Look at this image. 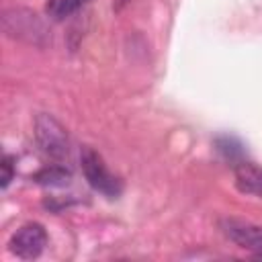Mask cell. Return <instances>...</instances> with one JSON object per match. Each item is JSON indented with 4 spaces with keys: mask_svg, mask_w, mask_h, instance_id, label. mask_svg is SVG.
<instances>
[{
    "mask_svg": "<svg viewBox=\"0 0 262 262\" xmlns=\"http://www.w3.org/2000/svg\"><path fill=\"white\" fill-rule=\"evenodd\" d=\"M235 186L244 194L262 196V166L239 160L235 164Z\"/></svg>",
    "mask_w": 262,
    "mask_h": 262,
    "instance_id": "5b68a950",
    "label": "cell"
},
{
    "mask_svg": "<svg viewBox=\"0 0 262 262\" xmlns=\"http://www.w3.org/2000/svg\"><path fill=\"white\" fill-rule=\"evenodd\" d=\"M47 244V231L41 223H27L10 237V252L23 260L37 258Z\"/></svg>",
    "mask_w": 262,
    "mask_h": 262,
    "instance_id": "3957f363",
    "label": "cell"
},
{
    "mask_svg": "<svg viewBox=\"0 0 262 262\" xmlns=\"http://www.w3.org/2000/svg\"><path fill=\"white\" fill-rule=\"evenodd\" d=\"M70 178H72V174L63 166H49V168L39 170L33 176V180L43 186H66L70 182Z\"/></svg>",
    "mask_w": 262,
    "mask_h": 262,
    "instance_id": "8992f818",
    "label": "cell"
},
{
    "mask_svg": "<svg viewBox=\"0 0 262 262\" xmlns=\"http://www.w3.org/2000/svg\"><path fill=\"white\" fill-rule=\"evenodd\" d=\"M217 149H219L227 160H231V162H235V160L242 156V145H239L235 139H231V137H221V139H217Z\"/></svg>",
    "mask_w": 262,
    "mask_h": 262,
    "instance_id": "ba28073f",
    "label": "cell"
},
{
    "mask_svg": "<svg viewBox=\"0 0 262 262\" xmlns=\"http://www.w3.org/2000/svg\"><path fill=\"white\" fill-rule=\"evenodd\" d=\"M10 180H12V158L6 156L2 160V188H6L10 184Z\"/></svg>",
    "mask_w": 262,
    "mask_h": 262,
    "instance_id": "9c48e42d",
    "label": "cell"
},
{
    "mask_svg": "<svg viewBox=\"0 0 262 262\" xmlns=\"http://www.w3.org/2000/svg\"><path fill=\"white\" fill-rule=\"evenodd\" d=\"M221 231L239 248L252 252L262 260V227L244 219H223Z\"/></svg>",
    "mask_w": 262,
    "mask_h": 262,
    "instance_id": "277c9868",
    "label": "cell"
},
{
    "mask_svg": "<svg viewBox=\"0 0 262 262\" xmlns=\"http://www.w3.org/2000/svg\"><path fill=\"white\" fill-rule=\"evenodd\" d=\"M35 137H37V143L41 145V149L47 156L55 158V160L66 158L68 151H70L68 133L51 115H39L37 117V121H35Z\"/></svg>",
    "mask_w": 262,
    "mask_h": 262,
    "instance_id": "7a4b0ae2",
    "label": "cell"
},
{
    "mask_svg": "<svg viewBox=\"0 0 262 262\" xmlns=\"http://www.w3.org/2000/svg\"><path fill=\"white\" fill-rule=\"evenodd\" d=\"M80 160H82V172H84L88 184L96 192H100V194H104L108 199H117L121 194V182H119V178H115L108 172V168L104 166L102 158L94 149L84 147Z\"/></svg>",
    "mask_w": 262,
    "mask_h": 262,
    "instance_id": "6da1fadb",
    "label": "cell"
},
{
    "mask_svg": "<svg viewBox=\"0 0 262 262\" xmlns=\"http://www.w3.org/2000/svg\"><path fill=\"white\" fill-rule=\"evenodd\" d=\"M82 4L84 0H47L45 10L53 20H63L70 14H74Z\"/></svg>",
    "mask_w": 262,
    "mask_h": 262,
    "instance_id": "52a82bcc",
    "label": "cell"
}]
</instances>
